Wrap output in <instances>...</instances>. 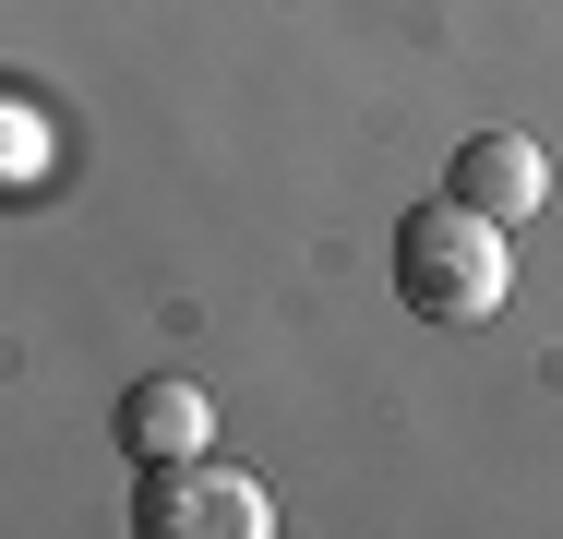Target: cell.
<instances>
[{
	"label": "cell",
	"mask_w": 563,
	"mask_h": 539,
	"mask_svg": "<svg viewBox=\"0 0 563 539\" xmlns=\"http://www.w3.org/2000/svg\"><path fill=\"white\" fill-rule=\"evenodd\" d=\"M455 205H479L492 228H528V216L552 205V156H540V132H467L444 168Z\"/></svg>",
	"instance_id": "cell-3"
},
{
	"label": "cell",
	"mask_w": 563,
	"mask_h": 539,
	"mask_svg": "<svg viewBox=\"0 0 563 539\" xmlns=\"http://www.w3.org/2000/svg\"><path fill=\"white\" fill-rule=\"evenodd\" d=\"M504 288H516V240L479 205L432 193L420 216H396V300L420 323H455V336H467V323L504 312Z\"/></svg>",
	"instance_id": "cell-1"
},
{
	"label": "cell",
	"mask_w": 563,
	"mask_h": 539,
	"mask_svg": "<svg viewBox=\"0 0 563 539\" xmlns=\"http://www.w3.org/2000/svg\"><path fill=\"white\" fill-rule=\"evenodd\" d=\"M144 539H264L276 528V492L240 480L217 455H180V468H144V504H132Z\"/></svg>",
	"instance_id": "cell-2"
},
{
	"label": "cell",
	"mask_w": 563,
	"mask_h": 539,
	"mask_svg": "<svg viewBox=\"0 0 563 539\" xmlns=\"http://www.w3.org/2000/svg\"><path fill=\"white\" fill-rule=\"evenodd\" d=\"M120 443H132V468H180V455H205L217 443V408H205V384H132L120 396Z\"/></svg>",
	"instance_id": "cell-4"
}]
</instances>
